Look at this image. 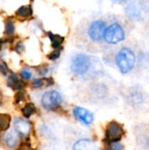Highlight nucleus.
Masks as SVG:
<instances>
[{
    "mask_svg": "<svg viewBox=\"0 0 149 150\" xmlns=\"http://www.w3.org/2000/svg\"><path fill=\"white\" fill-rule=\"evenodd\" d=\"M4 142H5V144L9 148H11L12 149V148L16 147L17 144H18V137L14 134L10 133V134H8L5 135V137H4Z\"/></svg>",
    "mask_w": 149,
    "mask_h": 150,
    "instance_id": "obj_15",
    "label": "nucleus"
},
{
    "mask_svg": "<svg viewBox=\"0 0 149 150\" xmlns=\"http://www.w3.org/2000/svg\"><path fill=\"white\" fill-rule=\"evenodd\" d=\"M47 35H48V38L50 39V41H51V45L52 47L56 49V48H59L61 47V45L62 44V42L64 41V37L59 35V34H54L51 32H48L47 33Z\"/></svg>",
    "mask_w": 149,
    "mask_h": 150,
    "instance_id": "obj_11",
    "label": "nucleus"
},
{
    "mask_svg": "<svg viewBox=\"0 0 149 150\" xmlns=\"http://www.w3.org/2000/svg\"><path fill=\"white\" fill-rule=\"evenodd\" d=\"M23 48H24V46H23V43L22 42H18L16 47H15V50L18 52V53H21L23 51Z\"/></svg>",
    "mask_w": 149,
    "mask_h": 150,
    "instance_id": "obj_23",
    "label": "nucleus"
},
{
    "mask_svg": "<svg viewBox=\"0 0 149 150\" xmlns=\"http://www.w3.org/2000/svg\"><path fill=\"white\" fill-rule=\"evenodd\" d=\"M111 150H125L123 146L119 143V142H115V143H112L111 146Z\"/></svg>",
    "mask_w": 149,
    "mask_h": 150,
    "instance_id": "obj_22",
    "label": "nucleus"
},
{
    "mask_svg": "<svg viewBox=\"0 0 149 150\" xmlns=\"http://www.w3.org/2000/svg\"><path fill=\"white\" fill-rule=\"evenodd\" d=\"M74 150H98L97 144L91 140L83 139L74 145Z\"/></svg>",
    "mask_w": 149,
    "mask_h": 150,
    "instance_id": "obj_9",
    "label": "nucleus"
},
{
    "mask_svg": "<svg viewBox=\"0 0 149 150\" xmlns=\"http://www.w3.org/2000/svg\"><path fill=\"white\" fill-rule=\"evenodd\" d=\"M125 134L123 127L117 121H111L105 130V140L109 143L119 142Z\"/></svg>",
    "mask_w": 149,
    "mask_h": 150,
    "instance_id": "obj_5",
    "label": "nucleus"
},
{
    "mask_svg": "<svg viewBox=\"0 0 149 150\" xmlns=\"http://www.w3.org/2000/svg\"><path fill=\"white\" fill-rule=\"evenodd\" d=\"M111 1H112L116 4H124L127 3L129 0H111Z\"/></svg>",
    "mask_w": 149,
    "mask_h": 150,
    "instance_id": "obj_25",
    "label": "nucleus"
},
{
    "mask_svg": "<svg viewBox=\"0 0 149 150\" xmlns=\"http://www.w3.org/2000/svg\"><path fill=\"white\" fill-rule=\"evenodd\" d=\"M125 39H126V30L120 23L114 22L107 25L104 36V40L106 43L111 45H115L123 41Z\"/></svg>",
    "mask_w": 149,
    "mask_h": 150,
    "instance_id": "obj_3",
    "label": "nucleus"
},
{
    "mask_svg": "<svg viewBox=\"0 0 149 150\" xmlns=\"http://www.w3.org/2000/svg\"><path fill=\"white\" fill-rule=\"evenodd\" d=\"M54 81L53 79H34L32 83V85L33 88H40L43 86H48L50 84H53Z\"/></svg>",
    "mask_w": 149,
    "mask_h": 150,
    "instance_id": "obj_16",
    "label": "nucleus"
},
{
    "mask_svg": "<svg viewBox=\"0 0 149 150\" xmlns=\"http://www.w3.org/2000/svg\"><path fill=\"white\" fill-rule=\"evenodd\" d=\"M19 150H28V149H20Z\"/></svg>",
    "mask_w": 149,
    "mask_h": 150,
    "instance_id": "obj_27",
    "label": "nucleus"
},
{
    "mask_svg": "<svg viewBox=\"0 0 149 150\" xmlns=\"http://www.w3.org/2000/svg\"><path fill=\"white\" fill-rule=\"evenodd\" d=\"M126 13L130 17V18L138 19L141 15V10L136 3L133 2L130 3L126 7Z\"/></svg>",
    "mask_w": 149,
    "mask_h": 150,
    "instance_id": "obj_10",
    "label": "nucleus"
},
{
    "mask_svg": "<svg viewBox=\"0 0 149 150\" xmlns=\"http://www.w3.org/2000/svg\"><path fill=\"white\" fill-rule=\"evenodd\" d=\"M15 32V25L12 20L7 19L4 25V34L5 35H12Z\"/></svg>",
    "mask_w": 149,
    "mask_h": 150,
    "instance_id": "obj_17",
    "label": "nucleus"
},
{
    "mask_svg": "<svg viewBox=\"0 0 149 150\" xmlns=\"http://www.w3.org/2000/svg\"><path fill=\"white\" fill-rule=\"evenodd\" d=\"M116 64L122 74H127L131 72L135 65L136 56L134 52L127 47L120 48L115 57Z\"/></svg>",
    "mask_w": 149,
    "mask_h": 150,
    "instance_id": "obj_2",
    "label": "nucleus"
},
{
    "mask_svg": "<svg viewBox=\"0 0 149 150\" xmlns=\"http://www.w3.org/2000/svg\"><path fill=\"white\" fill-rule=\"evenodd\" d=\"M0 71L3 75H7L8 71H9V69L6 65V63L4 62H0Z\"/></svg>",
    "mask_w": 149,
    "mask_h": 150,
    "instance_id": "obj_20",
    "label": "nucleus"
},
{
    "mask_svg": "<svg viewBox=\"0 0 149 150\" xmlns=\"http://www.w3.org/2000/svg\"><path fill=\"white\" fill-rule=\"evenodd\" d=\"M32 1H33V0H32Z\"/></svg>",
    "mask_w": 149,
    "mask_h": 150,
    "instance_id": "obj_28",
    "label": "nucleus"
},
{
    "mask_svg": "<svg viewBox=\"0 0 149 150\" xmlns=\"http://www.w3.org/2000/svg\"><path fill=\"white\" fill-rule=\"evenodd\" d=\"M15 99H16L17 103H18V102L22 101V99H24V93L18 92V93L16 95V97H15Z\"/></svg>",
    "mask_w": 149,
    "mask_h": 150,
    "instance_id": "obj_24",
    "label": "nucleus"
},
{
    "mask_svg": "<svg viewBox=\"0 0 149 150\" xmlns=\"http://www.w3.org/2000/svg\"><path fill=\"white\" fill-rule=\"evenodd\" d=\"M15 13L19 18H26L32 15V9L31 5H22L16 11Z\"/></svg>",
    "mask_w": 149,
    "mask_h": 150,
    "instance_id": "obj_12",
    "label": "nucleus"
},
{
    "mask_svg": "<svg viewBox=\"0 0 149 150\" xmlns=\"http://www.w3.org/2000/svg\"><path fill=\"white\" fill-rule=\"evenodd\" d=\"M34 112H35V107L32 104H26L22 109V113L26 118H29Z\"/></svg>",
    "mask_w": 149,
    "mask_h": 150,
    "instance_id": "obj_18",
    "label": "nucleus"
},
{
    "mask_svg": "<svg viewBox=\"0 0 149 150\" xmlns=\"http://www.w3.org/2000/svg\"><path fill=\"white\" fill-rule=\"evenodd\" d=\"M106 27L107 22L102 18L91 20L83 26H78L76 38H86L94 43L102 42Z\"/></svg>",
    "mask_w": 149,
    "mask_h": 150,
    "instance_id": "obj_1",
    "label": "nucleus"
},
{
    "mask_svg": "<svg viewBox=\"0 0 149 150\" xmlns=\"http://www.w3.org/2000/svg\"><path fill=\"white\" fill-rule=\"evenodd\" d=\"M14 127L16 132L21 136H26L31 129L29 123L22 119H18L14 122Z\"/></svg>",
    "mask_w": 149,
    "mask_h": 150,
    "instance_id": "obj_8",
    "label": "nucleus"
},
{
    "mask_svg": "<svg viewBox=\"0 0 149 150\" xmlns=\"http://www.w3.org/2000/svg\"><path fill=\"white\" fill-rule=\"evenodd\" d=\"M91 61L90 56L84 54H76L71 62V70L77 75H84L90 69Z\"/></svg>",
    "mask_w": 149,
    "mask_h": 150,
    "instance_id": "obj_4",
    "label": "nucleus"
},
{
    "mask_svg": "<svg viewBox=\"0 0 149 150\" xmlns=\"http://www.w3.org/2000/svg\"><path fill=\"white\" fill-rule=\"evenodd\" d=\"M11 123V117L9 114H0V130L5 131L9 128Z\"/></svg>",
    "mask_w": 149,
    "mask_h": 150,
    "instance_id": "obj_14",
    "label": "nucleus"
},
{
    "mask_svg": "<svg viewBox=\"0 0 149 150\" xmlns=\"http://www.w3.org/2000/svg\"><path fill=\"white\" fill-rule=\"evenodd\" d=\"M20 76H21L24 79H30V78L32 77V74L31 71L25 69V70H22V71L20 72Z\"/></svg>",
    "mask_w": 149,
    "mask_h": 150,
    "instance_id": "obj_21",
    "label": "nucleus"
},
{
    "mask_svg": "<svg viewBox=\"0 0 149 150\" xmlns=\"http://www.w3.org/2000/svg\"><path fill=\"white\" fill-rule=\"evenodd\" d=\"M61 102H62L61 96L56 91H47L41 98V104L47 110L56 109L61 105Z\"/></svg>",
    "mask_w": 149,
    "mask_h": 150,
    "instance_id": "obj_6",
    "label": "nucleus"
},
{
    "mask_svg": "<svg viewBox=\"0 0 149 150\" xmlns=\"http://www.w3.org/2000/svg\"><path fill=\"white\" fill-rule=\"evenodd\" d=\"M74 115L85 125H90L94 120L93 114L89 110L83 107H76L74 109Z\"/></svg>",
    "mask_w": 149,
    "mask_h": 150,
    "instance_id": "obj_7",
    "label": "nucleus"
},
{
    "mask_svg": "<svg viewBox=\"0 0 149 150\" xmlns=\"http://www.w3.org/2000/svg\"><path fill=\"white\" fill-rule=\"evenodd\" d=\"M7 85L11 88H13V89H21L23 88L24 84L22 83L19 82L18 78L17 77L16 75L14 74H11L9 77H8V81H7Z\"/></svg>",
    "mask_w": 149,
    "mask_h": 150,
    "instance_id": "obj_13",
    "label": "nucleus"
},
{
    "mask_svg": "<svg viewBox=\"0 0 149 150\" xmlns=\"http://www.w3.org/2000/svg\"><path fill=\"white\" fill-rule=\"evenodd\" d=\"M61 47H59V48L54 49L52 53H50V54L47 55V58H48L49 60H52V61L56 60L57 58H59V56H60V54H61Z\"/></svg>",
    "mask_w": 149,
    "mask_h": 150,
    "instance_id": "obj_19",
    "label": "nucleus"
},
{
    "mask_svg": "<svg viewBox=\"0 0 149 150\" xmlns=\"http://www.w3.org/2000/svg\"><path fill=\"white\" fill-rule=\"evenodd\" d=\"M1 47H2V41L0 40V51H1Z\"/></svg>",
    "mask_w": 149,
    "mask_h": 150,
    "instance_id": "obj_26",
    "label": "nucleus"
}]
</instances>
